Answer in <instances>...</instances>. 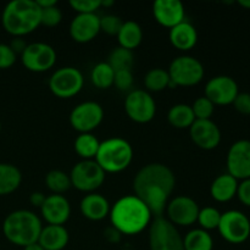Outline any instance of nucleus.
<instances>
[{"instance_id":"obj_1","label":"nucleus","mask_w":250,"mask_h":250,"mask_svg":"<svg viewBox=\"0 0 250 250\" xmlns=\"http://www.w3.org/2000/svg\"><path fill=\"white\" fill-rule=\"evenodd\" d=\"M176 186V177L168 166L151 163L143 166L133 180L134 195L149 208L153 216L160 217L165 212Z\"/></svg>"},{"instance_id":"obj_2","label":"nucleus","mask_w":250,"mask_h":250,"mask_svg":"<svg viewBox=\"0 0 250 250\" xmlns=\"http://www.w3.org/2000/svg\"><path fill=\"white\" fill-rule=\"evenodd\" d=\"M109 217L112 227L127 236L141 233L153 221L149 208L134 194L120 198L110 209Z\"/></svg>"},{"instance_id":"obj_3","label":"nucleus","mask_w":250,"mask_h":250,"mask_svg":"<svg viewBox=\"0 0 250 250\" xmlns=\"http://www.w3.org/2000/svg\"><path fill=\"white\" fill-rule=\"evenodd\" d=\"M1 24L11 36H27L41 26V7L36 0H12L2 10Z\"/></svg>"},{"instance_id":"obj_4","label":"nucleus","mask_w":250,"mask_h":250,"mask_svg":"<svg viewBox=\"0 0 250 250\" xmlns=\"http://www.w3.org/2000/svg\"><path fill=\"white\" fill-rule=\"evenodd\" d=\"M42 229L43 225L38 215L29 210L10 212L2 222V233L5 238L10 243L22 248L37 243Z\"/></svg>"},{"instance_id":"obj_5","label":"nucleus","mask_w":250,"mask_h":250,"mask_svg":"<svg viewBox=\"0 0 250 250\" xmlns=\"http://www.w3.org/2000/svg\"><path fill=\"white\" fill-rule=\"evenodd\" d=\"M105 173H119L126 170L133 160V148L126 139L112 137L100 142L94 159Z\"/></svg>"},{"instance_id":"obj_6","label":"nucleus","mask_w":250,"mask_h":250,"mask_svg":"<svg viewBox=\"0 0 250 250\" xmlns=\"http://www.w3.org/2000/svg\"><path fill=\"white\" fill-rule=\"evenodd\" d=\"M170 75L168 88L192 87L202 82L204 78V66L197 58L181 55L173 59L167 70Z\"/></svg>"},{"instance_id":"obj_7","label":"nucleus","mask_w":250,"mask_h":250,"mask_svg":"<svg viewBox=\"0 0 250 250\" xmlns=\"http://www.w3.org/2000/svg\"><path fill=\"white\" fill-rule=\"evenodd\" d=\"M150 250H185L183 237L166 217H155L149 225Z\"/></svg>"},{"instance_id":"obj_8","label":"nucleus","mask_w":250,"mask_h":250,"mask_svg":"<svg viewBox=\"0 0 250 250\" xmlns=\"http://www.w3.org/2000/svg\"><path fill=\"white\" fill-rule=\"evenodd\" d=\"M105 175L106 173L95 160H82L73 166L70 178L72 187L89 194L102 187L105 182Z\"/></svg>"},{"instance_id":"obj_9","label":"nucleus","mask_w":250,"mask_h":250,"mask_svg":"<svg viewBox=\"0 0 250 250\" xmlns=\"http://www.w3.org/2000/svg\"><path fill=\"white\" fill-rule=\"evenodd\" d=\"M84 84L83 73L72 66L60 67L49 78V88L55 97L68 99L82 90Z\"/></svg>"},{"instance_id":"obj_10","label":"nucleus","mask_w":250,"mask_h":250,"mask_svg":"<svg viewBox=\"0 0 250 250\" xmlns=\"http://www.w3.org/2000/svg\"><path fill=\"white\" fill-rule=\"evenodd\" d=\"M217 229L226 242L242 244L250 237V220L239 210H229L221 214Z\"/></svg>"},{"instance_id":"obj_11","label":"nucleus","mask_w":250,"mask_h":250,"mask_svg":"<svg viewBox=\"0 0 250 250\" xmlns=\"http://www.w3.org/2000/svg\"><path fill=\"white\" fill-rule=\"evenodd\" d=\"M125 111L132 121L137 124H148L155 117L156 103L149 92L134 89L125 99Z\"/></svg>"},{"instance_id":"obj_12","label":"nucleus","mask_w":250,"mask_h":250,"mask_svg":"<svg viewBox=\"0 0 250 250\" xmlns=\"http://www.w3.org/2000/svg\"><path fill=\"white\" fill-rule=\"evenodd\" d=\"M104 120V109L97 102H83L70 114V124L80 133H92Z\"/></svg>"},{"instance_id":"obj_13","label":"nucleus","mask_w":250,"mask_h":250,"mask_svg":"<svg viewBox=\"0 0 250 250\" xmlns=\"http://www.w3.org/2000/svg\"><path fill=\"white\" fill-rule=\"evenodd\" d=\"M56 50L50 44L43 42L27 44L21 54V61L24 67L32 72H45L50 70L56 62Z\"/></svg>"},{"instance_id":"obj_14","label":"nucleus","mask_w":250,"mask_h":250,"mask_svg":"<svg viewBox=\"0 0 250 250\" xmlns=\"http://www.w3.org/2000/svg\"><path fill=\"white\" fill-rule=\"evenodd\" d=\"M199 205L188 195H178L171 199L166 205V219L175 226L188 227L197 222Z\"/></svg>"},{"instance_id":"obj_15","label":"nucleus","mask_w":250,"mask_h":250,"mask_svg":"<svg viewBox=\"0 0 250 250\" xmlns=\"http://www.w3.org/2000/svg\"><path fill=\"white\" fill-rule=\"evenodd\" d=\"M227 173L237 181L250 178V141L241 139L229 146L226 158Z\"/></svg>"},{"instance_id":"obj_16","label":"nucleus","mask_w":250,"mask_h":250,"mask_svg":"<svg viewBox=\"0 0 250 250\" xmlns=\"http://www.w3.org/2000/svg\"><path fill=\"white\" fill-rule=\"evenodd\" d=\"M239 88L234 78L226 75L215 76L205 84V95L214 105L233 104Z\"/></svg>"},{"instance_id":"obj_17","label":"nucleus","mask_w":250,"mask_h":250,"mask_svg":"<svg viewBox=\"0 0 250 250\" xmlns=\"http://www.w3.org/2000/svg\"><path fill=\"white\" fill-rule=\"evenodd\" d=\"M189 134L193 143L203 150H212L221 142V131L219 126L210 120H195L189 127Z\"/></svg>"},{"instance_id":"obj_18","label":"nucleus","mask_w":250,"mask_h":250,"mask_svg":"<svg viewBox=\"0 0 250 250\" xmlns=\"http://www.w3.org/2000/svg\"><path fill=\"white\" fill-rule=\"evenodd\" d=\"M100 32V17L97 14H77L70 23V36L77 43H88Z\"/></svg>"},{"instance_id":"obj_19","label":"nucleus","mask_w":250,"mask_h":250,"mask_svg":"<svg viewBox=\"0 0 250 250\" xmlns=\"http://www.w3.org/2000/svg\"><path fill=\"white\" fill-rule=\"evenodd\" d=\"M153 15L158 23L171 29L185 21V5L180 0H156L153 4Z\"/></svg>"},{"instance_id":"obj_20","label":"nucleus","mask_w":250,"mask_h":250,"mask_svg":"<svg viewBox=\"0 0 250 250\" xmlns=\"http://www.w3.org/2000/svg\"><path fill=\"white\" fill-rule=\"evenodd\" d=\"M41 212L48 225L63 226L71 216V204L63 195L50 194L41 208Z\"/></svg>"},{"instance_id":"obj_21","label":"nucleus","mask_w":250,"mask_h":250,"mask_svg":"<svg viewBox=\"0 0 250 250\" xmlns=\"http://www.w3.org/2000/svg\"><path fill=\"white\" fill-rule=\"evenodd\" d=\"M80 209L85 219L90 221H100L109 216L111 205L104 195L94 192L82 198Z\"/></svg>"},{"instance_id":"obj_22","label":"nucleus","mask_w":250,"mask_h":250,"mask_svg":"<svg viewBox=\"0 0 250 250\" xmlns=\"http://www.w3.org/2000/svg\"><path fill=\"white\" fill-rule=\"evenodd\" d=\"M168 39L176 49L181 51H188L197 45L198 32L190 22L185 20L170 29Z\"/></svg>"},{"instance_id":"obj_23","label":"nucleus","mask_w":250,"mask_h":250,"mask_svg":"<svg viewBox=\"0 0 250 250\" xmlns=\"http://www.w3.org/2000/svg\"><path fill=\"white\" fill-rule=\"evenodd\" d=\"M70 241V234L65 226L46 225L42 229L38 243L44 250H62Z\"/></svg>"},{"instance_id":"obj_24","label":"nucleus","mask_w":250,"mask_h":250,"mask_svg":"<svg viewBox=\"0 0 250 250\" xmlns=\"http://www.w3.org/2000/svg\"><path fill=\"white\" fill-rule=\"evenodd\" d=\"M239 182L229 173H222L217 176L211 183L210 194L216 202L227 203L237 195Z\"/></svg>"},{"instance_id":"obj_25","label":"nucleus","mask_w":250,"mask_h":250,"mask_svg":"<svg viewBox=\"0 0 250 250\" xmlns=\"http://www.w3.org/2000/svg\"><path fill=\"white\" fill-rule=\"evenodd\" d=\"M22 182V173L12 164L0 163V195L14 193Z\"/></svg>"},{"instance_id":"obj_26","label":"nucleus","mask_w":250,"mask_h":250,"mask_svg":"<svg viewBox=\"0 0 250 250\" xmlns=\"http://www.w3.org/2000/svg\"><path fill=\"white\" fill-rule=\"evenodd\" d=\"M120 46L128 50H133L141 45L143 41V29L136 21H125L121 29L117 33Z\"/></svg>"},{"instance_id":"obj_27","label":"nucleus","mask_w":250,"mask_h":250,"mask_svg":"<svg viewBox=\"0 0 250 250\" xmlns=\"http://www.w3.org/2000/svg\"><path fill=\"white\" fill-rule=\"evenodd\" d=\"M167 120L170 125L175 128L185 129L189 128L195 121L192 106L188 104H176L168 110Z\"/></svg>"},{"instance_id":"obj_28","label":"nucleus","mask_w":250,"mask_h":250,"mask_svg":"<svg viewBox=\"0 0 250 250\" xmlns=\"http://www.w3.org/2000/svg\"><path fill=\"white\" fill-rule=\"evenodd\" d=\"M185 250H212L214 239L211 234L202 229H195L183 237Z\"/></svg>"},{"instance_id":"obj_29","label":"nucleus","mask_w":250,"mask_h":250,"mask_svg":"<svg viewBox=\"0 0 250 250\" xmlns=\"http://www.w3.org/2000/svg\"><path fill=\"white\" fill-rule=\"evenodd\" d=\"M100 142L93 133H80L75 141V150L83 160H94Z\"/></svg>"},{"instance_id":"obj_30","label":"nucleus","mask_w":250,"mask_h":250,"mask_svg":"<svg viewBox=\"0 0 250 250\" xmlns=\"http://www.w3.org/2000/svg\"><path fill=\"white\" fill-rule=\"evenodd\" d=\"M115 71L107 62H99L92 68L90 81L99 89H107L114 85Z\"/></svg>"},{"instance_id":"obj_31","label":"nucleus","mask_w":250,"mask_h":250,"mask_svg":"<svg viewBox=\"0 0 250 250\" xmlns=\"http://www.w3.org/2000/svg\"><path fill=\"white\" fill-rule=\"evenodd\" d=\"M170 81V75L167 71L156 67L146 72L144 77V85L146 88V92L156 93L168 88Z\"/></svg>"},{"instance_id":"obj_32","label":"nucleus","mask_w":250,"mask_h":250,"mask_svg":"<svg viewBox=\"0 0 250 250\" xmlns=\"http://www.w3.org/2000/svg\"><path fill=\"white\" fill-rule=\"evenodd\" d=\"M45 185L49 188V190L53 192V194L61 195L72 187L70 175L61 170L49 171L45 176Z\"/></svg>"},{"instance_id":"obj_33","label":"nucleus","mask_w":250,"mask_h":250,"mask_svg":"<svg viewBox=\"0 0 250 250\" xmlns=\"http://www.w3.org/2000/svg\"><path fill=\"white\" fill-rule=\"evenodd\" d=\"M107 63L114 68L115 72L122 70H132V66L134 63L133 53L128 49L117 46L110 53Z\"/></svg>"},{"instance_id":"obj_34","label":"nucleus","mask_w":250,"mask_h":250,"mask_svg":"<svg viewBox=\"0 0 250 250\" xmlns=\"http://www.w3.org/2000/svg\"><path fill=\"white\" fill-rule=\"evenodd\" d=\"M221 220V212L212 207L203 208L199 210L197 222L199 224L200 229L209 232L210 229H217Z\"/></svg>"},{"instance_id":"obj_35","label":"nucleus","mask_w":250,"mask_h":250,"mask_svg":"<svg viewBox=\"0 0 250 250\" xmlns=\"http://www.w3.org/2000/svg\"><path fill=\"white\" fill-rule=\"evenodd\" d=\"M190 106L195 120H210L215 110V105L207 97H199Z\"/></svg>"},{"instance_id":"obj_36","label":"nucleus","mask_w":250,"mask_h":250,"mask_svg":"<svg viewBox=\"0 0 250 250\" xmlns=\"http://www.w3.org/2000/svg\"><path fill=\"white\" fill-rule=\"evenodd\" d=\"M62 20V11L58 5L41 9V24L45 27H56Z\"/></svg>"},{"instance_id":"obj_37","label":"nucleus","mask_w":250,"mask_h":250,"mask_svg":"<svg viewBox=\"0 0 250 250\" xmlns=\"http://www.w3.org/2000/svg\"><path fill=\"white\" fill-rule=\"evenodd\" d=\"M122 24L124 21L116 15H105L100 17V31L105 32L109 36H117Z\"/></svg>"},{"instance_id":"obj_38","label":"nucleus","mask_w":250,"mask_h":250,"mask_svg":"<svg viewBox=\"0 0 250 250\" xmlns=\"http://www.w3.org/2000/svg\"><path fill=\"white\" fill-rule=\"evenodd\" d=\"M70 6L77 14H95L102 7V0H71Z\"/></svg>"},{"instance_id":"obj_39","label":"nucleus","mask_w":250,"mask_h":250,"mask_svg":"<svg viewBox=\"0 0 250 250\" xmlns=\"http://www.w3.org/2000/svg\"><path fill=\"white\" fill-rule=\"evenodd\" d=\"M114 84L116 85L117 89L122 90V92L131 89L132 85H133V73H132V70L116 71L115 72Z\"/></svg>"},{"instance_id":"obj_40","label":"nucleus","mask_w":250,"mask_h":250,"mask_svg":"<svg viewBox=\"0 0 250 250\" xmlns=\"http://www.w3.org/2000/svg\"><path fill=\"white\" fill-rule=\"evenodd\" d=\"M17 55L15 51L10 48L9 44L0 43V70L10 68L16 62Z\"/></svg>"},{"instance_id":"obj_41","label":"nucleus","mask_w":250,"mask_h":250,"mask_svg":"<svg viewBox=\"0 0 250 250\" xmlns=\"http://www.w3.org/2000/svg\"><path fill=\"white\" fill-rule=\"evenodd\" d=\"M233 106L239 114L250 115V93H238L233 102Z\"/></svg>"},{"instance_id":"obj_42","label":"nucleus","mask_w":250,"mask_h":250,"mask_svg":"<svg viewBox=\"0 0 250 250\" xmlns=\"http://www.w3.org/2000/svg\"><path fill=\"white\" fill-rule=\"evenodd\" d=\"M237 197H238L239 202L242 204L250 208V178L239 182L238 189H237Z\"/></svg>"},{"instance_id":"obj_43","label":"nucleus","mask_w":250,"mask_h":250,"mask_svg":"<svg viewBox=\"0 0 250 250\" xmlns=\"http://www.w3.org/2000/svg\"><path fill=\"white\" fill-rule=\"evenodd\" d=\"M9 45L10 48L15 51L16 55L17 54L21 55V54L24 51V49H26L27 43L24 42V39H22V37H15V39H12V42L9 44Z\"/></svg>"},{"instance_id":"obj_44","label":"nucleus","mask_w":250,"mask_h":250,"mask_svg":"<svg viewBox=\"0 0 250 250\" xmlns=\"http://www.w3.org/2000/svg\"><path fill=\"white\" fill-rule=\"evenodd\" d=\"M45 199H46V195L42 192H33L31 194V197H29V202H31V204L33 205L34 208H39V209L43 207Z\"/></svg>"},{"instance_id":"obj_45","label":"nucleus","mask_w":250,"mask_h":250,"mask_svg":"<svg viewBox=\"0 0 250 250\" xmlns=\"http://www.w3.org/2000/svg\"><path fill=\"white\" fill-rule=\"evenodd\" d=\"M36 2L41 9H46V7H51L58 5V1H56V0H36Z\"/></svg>"},{"instance_id":"obj_46","label":"nucleus","mask_w":250,"mask_h":250,"mask_svg":"<svg viewBox=\"0 0 250 250\" xmlns=\"http://www.w3.org/2000/svg\"><path fill=\"white\" fill-rule=\"evenodd\" d=\"M23 250H44V249H43V247H42L41 244H39L38 242H37V243L31 244V246L24 247Z\"/></svg>"},{"instance_id":"obj_47","label":"nucleus","mask_w":250,"mask_h":250,"mask_svg":"<svg viewBox=\"0 0 250 250\" xmlns=\"http://www.w3.org/2000/svg\"><path fill=\"white\" fill-rule=\"evenodd\" d=\"M238 4L244 9L250 10V0H238Z\"/></svg>"},{"instance_id":"obj_48","label":"nucleus","mask_w":250,"mask_h":250,"mask_svg":"<svg viewBox=\"0 0 250 250\" xmlns=\"http://www.w3.org/2000/svg\"><path fill=\"white\" fill-rule=\"evenodd\" d=\"M111 5H114V1L112 0H102V6H111Z\"/></svg>"},{"instance_id":"obj_49","label":"nucleus","mask_w":250,"mask_h":250,"mask_svg":"<svg viewBox=\"0 0 250 250\" xmlns=\"http://www.w3.org/2000/svg\"><path fill=\"white\" fill-rule=\"evenodd\" d=\"M0 131H1V122H0Z\"/></svg>"}]
</instances>
